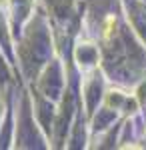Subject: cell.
<instances>
[{"instance_id": "1", "label": "cell", "mask_w": 146, "mask_h": 150, "mask_svg": "<svg viewBox=\"0 0 146 150\" xmlns=\"http://www.w3.org/2000/svg\"><path fill=\"white\" fill-rule=\"evenodd\" d=\"M52 148L50 140L38 124L32 106L30 86L22 82L20 90H14V142L12 148Z\"/></svg>"}]
</instances>
